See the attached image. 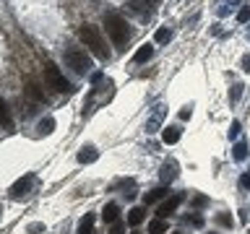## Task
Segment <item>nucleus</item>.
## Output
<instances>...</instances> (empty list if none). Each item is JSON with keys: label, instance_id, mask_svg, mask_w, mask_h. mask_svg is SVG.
<instances>
[{"label": "nucleus", "instance_id": "nucleus-1", "mask_svg": "<svg viewBox=\"0 0 250 234\" xmlns=\"http://www.w3.org/2000/svg\"><path fill=\"white\" fill-rule=\"evenodd\" d=\"M104 31L112 39V44L117 50H125V42L130 39V29H128V21L117 13H104Z\"/></svg>", "mask_w": 250, "mask_h": 234}, {"label": "nucleus", "instance_id": "nucleus-2", "mask_svg": "<svg viewBox=\"0 0 250 234\" xmlns=\"http://www.w3.org/2000/svg\"><path fill=\"white\" fill-rule=\"evenodd\" d=\"M78 37H81L83 47H89V50L97 55L99 60H107V58H109V50H107V44H104V39H102V34H99L97 26H89V23H83V26L78 29Z\"/></svg>", "mask_w": 250, "mask_h": 234}, {"label": "nucleus", "instance_id": "nucleus-3", "mask_svg": "<svg viewBox=\"0 0 250 234\" xmlns=\"http://www.w3.org/2000/svg\"><path fill=\"white\" fill-rule=\"evenodd\" d=\"M65 62H68V68H73V73H78V76H83V73L91 70V58L83 50H78V47H70V50L65 52Z\"/></svg>", "mask_w": 250, "mask_h": 234}, {"label": "nucleus", "instance_id": "nucleus-4", "mask_svg": "<svg viewBox=\"0 0 250 234\" xmlns=\"http://www.w3.org/2000/svg\"><path fill=\"white\" fill-rule=\"evenodd\" d=\"M44 78H47V83H50V89L55 91H70V83H68V78L62 76V70L55 65V62H47L44 65Z\"/></svg>", "mask_w": 250, "mask_h": 234}, {"label": "nucleus", "instance_id": "nucleus-5", "mask_svg": "<svg viewBox=\"0 0 250 234\" xmlns=\"http://www.w3.org/2000/svg\"><path fill=\"white\" fill-rule=\"evenodd\" d=\"M180 203H183V195H169V198L159 206V211H156V218H167V216H172V214L177 211Z\"/></svg>", "mask_w": 250, "mask_h": 234}, {"label": "nucleus", "instance_id": "nucleus-6", "mask_svg": "<svg viewBox=\"0 0 250 234\" xmlns=\"http://www.w3.org/2000/svg\"><path fill=\"white\" fill-rule=\"evenodd\" d=\"M164 112H167L164 107H156L154 109V115L148 117V122H146V133H156V130H159V125L164 120Z\"/></svg>", "mask_w": 250, "mask_h": 234}, {"label": "nucleus", "instance_id": "nucleus-7", "mask_svg": "<svg viewBox=\"0 0 250 234\" xmlns=\"http://www.w3.org/2000/svg\"><path fill=\"white\" fill-rule=\"evenodd\" d=\"M31 175H26L23 179H19V182H16L13 187H11V198H23V195H26V190H29V185H31Z\"/></svg>", "mask_w": 250, "mask_h": 234}, {"label": "nucleus", "instance_id": "nucleus-8", "mask_svg": "<svg viewBox=\"0 0 250 234\" xmlns=\"http://www.w3.org/2000/svg\"><path fill=\"white\" fill-rule=\"evenodd\" d=\"M97 159H99V151L94 146H83L81 151H78V161L81 164H94Z\"/></svg>", "mask_w": 250, "mask_h": 234}, {"label": "nucleus", "instance_id": "nucleus-9", "mask_svg": "<svg viewBox=\"0 0 250 234\" xmlns=\"http://www.w3.org/2000/svg\"><path fill=\"white\" fill-rule=\"evenodd\" d=\"M159 177H162V182H164V185H169L172 179L177 177V164H175V161H167V164H164V167H162Z\"/></svg>", "mask_w": 250, "mask_h": 234}, {"label": "nucleus", "instance_id": "nucleus-10", "mask_svg": "<svg viewBox=\"0 0 250 234\" xmlns=\"http://www.w3.org/2000/svg\"><path fill=\"white\" fill-rule=\"evenodd\" d=\"M0 128H5V130L13 128V117H11V109H8L5 99H0Z\"/></svg>", "mask_w": 250, "mask_h": 234}, {"label": "nucleus", "instance_id": "nucleus-11", "mask_svg": "<svg viewBox=\"0 0 250 234\" xmlns=\"http://www.w3.org/2000/svg\"><path fill=\"white\" fill-rule=\"evenodd\" d=\"M94 221H97V216L86 214L81 221H78V234H94Z\"/></svg>", "mask_w": 250, "mask_h": 234}, {"label": "nucleus", "instance_id": "nucleus-12", "mask_svg": "<svg viewBox=\"0 0 250 234\" xmlns=\"http://www.w3.org/2000/svg\"><path fill=\"white\" fill-rule=\"evenodd\" d=\"M151 55H154L151 44H141L136 50V55H133V62H146V60H151Z\"/></svg>", "mask_w": 250, "mask_h": 234}, {"label": "nucleus", "instance_id": "nucleus-13", "mask_svg": "<svg viewBox=\"0 0 250 234\" xmlns=\"http://www.w3.org/2000/svg\"><path fill=\"white\" fill-rule=\"evenodd\" d=\"M162 140H164L167 146L177 143V140H180V128H177V125H169V128H164V133H162Z\"/></svg>", "mask_w": 250, "mask_h": 234}, {"label": "nucleus", "instance_id": "nucleus-14", "mask_svg": "<svg viewBox=\"0 0 250 234\" xmlns=\"http://www.w3.org/2000/svg\"><path fill=\"white\" fill-rule=\"evenodd\" d=\"M102 216H104V224H115L117 216H120V206H117V203H107Z\"/></svg>", "mask_w": 250, "mask_h": 234}, {"label": "nucleus", "instance_id": "nucleus-15", "mask_svg": "<svg viewBox=\"0 0 250 234\" xmlns=\"http://www.w3.org/2000/svg\"><path fill=\"white\" fill-rule=\"evenodd\" d=\"M167 195H169V187H167V185H164V187H156V190H151V193H148L146 198H144V203L148 206V203H156V200L167 198Z\"/></svg>", "mask_w": 250, "mask_h": 234}, {"label": "nucleus", "instance_id": "nucleus-16", "mask_svg": "<svg viewBox=\"0 0 250 234\" xmlns=\"http://www.w3.org/2000/svg\"><path fill=\"white\" fill-rule=\"evenodd\" d=\"M144 218H146V211H144V208H130V211H128V224H130V226H138Z\"/></svg>", "mask_w": 250, "mask_h": 234}, {"label": "nucleus", "instance_id": "nucleus-17", "mask_svg": "<svg viewBox=\"0 0 250 234\" xmlns=\"http://www.w3.org/2000/svg\"><path fill=\"white\" fill-rule=\"evenodd\" d=\"M148 234H167V218H154L148 224Z\"/></svg>", "mask_w": 250, "mask_h": 234}, {"label": "nucleus", "instance_id": "nucleus-18", "mask_svg": "<svg viewBox=\"0 0 250 234\" xmlns=\"http://www.w3.org/2000/svg\"><path fill=\"white\" fill-rule=\"evenodd\" d=\"M26 94H29L34 101H44V94H42V89H39V83H34V81L26 83Z\"/></svg>", "mask_w": 250, "mask_h": 234}, {"label": "nucleus", "instance_id": "nucleus-19", "mask_svg": "<svg viewBox=\"0 0 250 234\" xmlns=\"http://www.w3.org/2000/svg\"><path fill=\"white\" fill-rule=\"evenodd\" d=\"M37 130L42 133V136H50V133L55 130V120H52V117H44V120H39Z\"/></svg>", "mask_w": 250, "mask_h": 234}, {"label": "nucleus", "instance_id": "nucleus-20", "mask_svg": "<svg viewBox=\"0 0 250 234\" xmlns=\"http://www.w3.org/2000/svg\"><path fill=\"white\" fill-rule=\"evenodd\" d=\"M232 156H234V161H245V156H248V146L245 143H234V148H232Z\"/></svg>", "mask_w": 250, "mask_h": 234}, {"label": "nucleus", "instance_id": "nucleus-21", "mask_svg": "<svg viewBox=\"0 0 250 234\" xmlns=\"http://www.w3.org/2000/svg\"><path fill=\"white\" fill-rule=\"evenodd\" d=\"M133 8H138V11H146V13H151L154 11V5H156V0H130Z\"/></svg>", "mask_w": 250, "mask_h": 234}, {"label": "nucleus", "instance_id": "nucleus-22", "mask_svg": "<svg viewBox=\"0 0 250 234\" xmlns=\"http://www.w3.org/2000/svg\"><path fill=\"white\" fill-rule=\"evenodd\" d=\"M154 39H156V42H159V44H167L169 39H172V31H169V29H156Z\"/></svg>", "mask_w": 250, "mask_h": 234}, {"label": "nucleus", "instance_id": "nucleus-23", "mask_svg": "<svg viewBox=\"0 0 250 234\" xmlns=\"http://www.w3.org/2000/svg\"><path fill=\"white\" fill-rule=\"evenodd\" d=\"M237 21H240V23H248V21H250V3H245V5L240 8V13H237Z\"/></svg>", "mask_w": 250, "mask_h": 234}, {"label": "nucleus", "instance_id": "nucleus-24", "mask_svg": "<svg viewBox=\"0 0 250 234\" xmlns=\"http://www.w3.org/2000/svg\"><path fill=\"white\" fill-rule=\"evenodd\" d=\"M216 221L222 224V226H232V224H234V218H232V216H227V214H222V216L216 218Z\"/></svg>", "mask_w": 250, "mask_h": 234}, {"label": "nucleus", "instance_id": "nucleus-25", "mask_svg": "<svg viewBox=\"0 0 250 234\" xmlns=\"http://www.w3.org/2000/svg\"><path fill=\"white\" fill-rule=\"evenodd\" d=\"M109 234H125V224L115 221V224H112V229H109Z\"/></svg>", "mask_w": 250, "mask_h": 234}, {"label": "nucleus", "instance_id": "nucleus-26", "mask_svg": "<svg viewBox=\"0 0 250 234\" xmlns=\"http://www.w3.org/2000/svg\"><path fill=\"white\" fill-rule=\"evenodd\" d=\"M206 203H208V198H203V195H195V198H193V206L195 208H203Z\"/></svg>", "mask_w": 250, "mask_h": 234}, {"label": "nucleus", "instance_id": "nucleus-27", "mask_svg": "<svg viewBox=\"0 0 250 234\" xmlns=\"http://www.w3.org/2000/svg\"><path fill=\"white\" fill-rule=\"evenodd\" d=\"M240 94H242V86H240V83H234V86H232V101H237V99H240Z\"/></svg>", "mask_w": 250, "mask_h": 234}, {"label": "nucleus", "instance_id": "nucleus-28", "mask_svg": "<svg viewBox=\"0 0 250 234\" xmlns=\"http://www.w3.org/2000/svg\"><path fill=\"white\" fill-rule=\"evenodd\" d=\"M229 136H232V138H237V136H240V122H232V130H229Z\"/></svg>", "mask_w": 250, "mask_h": 234}, {"label": "nucleus", "instance_id": "nucleus-29", "mask_svg": "<svg viewBox=\"0 0 250 234\" xmlns=\"http://www.w3.org/2000/svg\"><path fill=\"white\" fill-rule=\"evenodd\" d=\"M190 115H193V112H190V107H185L183 112H180V120H190Z\"/></svg>", "mask_w": 250, "mask_h": 234}, {"label": "nucleus", "instance_id": "nucleus-30", "mask_svg": "<svg viewBox=\"0 0 250 234\" xmlns=\"http://www.w3.org/2000/svg\"><path fill=\"white\" fill-rule=\"evenodd\" d=\"M240 182H242V187H248V190H250V172H248V175H242Z\"/></svg>", "mask_w": 250, "mask_h": 234}, {"label": "nucleus", "instance_id": "nucleus-31", "mask_svg": "<svg viewBox=\"0 0 250 234\" xmlns=\"http://www.w3.org/2000/svg\"><path fill=\"white\" fill-rule=\"evenodd\" d=\"M190 224L193 226H203V218L201 216H190Z\"/></svg>", "mask_w": 250, "mask_h": 234}, {"label": "nucleus", "instance_id": "nucleus-32", "mask_svg": "<svg viewBox=\"0 0 250 234\" xmlns=\"http://www.w3.org/2000/svg\"><path fill=\"white\" fill-rule=\"evenodd\" d=\"M242 65H245V70L250 73V58H245V60H242Z\"/></svg>", "mask_w": 250, "mask_h": 234}]
</instances>
